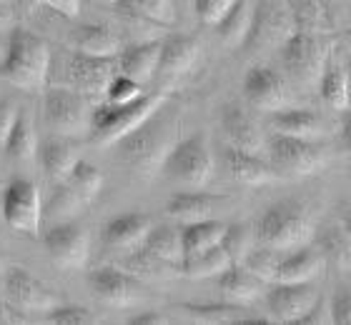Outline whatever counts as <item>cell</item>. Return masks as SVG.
<instances>
[{
  "mask_svg": "<svg viewBox=\"0 0 351 325\" xmlns=\"http://www.w3.org/2000/svg\"><path fill=\"white\" fill-rule=\"evenodd\" d=\"M40 3L53 8L56 13L66 15V18H78V13H81V0H40Z\"/></svg>",
  "mask_w": 351,
  "mask_h": 325,
  "instance_id": "681fc988",
  "label": "cell"
},
{
  "mask_svg": "<svg viewBox=\"0 0 351 325\" xmlns=\"http://www.w3.org/2000/svg\"><path fill=\"white\" fill-rule=\"evenodd\" d=\"M254 238H256V235H254V228H251V225L234 223L226 228V235H223V243H221V246L226 248L234 263H243L246 255L254 250Z\"/></svg>",
  "mask_w": 351,
  "mask_h": 325,
  "instance_id": "60d3db41",
  "label": "cell"
},
{
  "mask_svg": "<svg viewBox=\"0 0 351 325\" xmlns=\"http://www.w3.org/2000/svg\"><path fill=\"white\" fill-rule=\"evenodd\" d=\"M314 238V223L301 200H278L256 223V240L276 250H296Z\"/></svg>",
  "mask_w": 351,
  "mask_h": 325,
  "instance_id": "7a4b0ae2",
  "label": "cell"
},
{
  "mask_svg": "<svg viewBox=\"0 0 351 325\" xmlns=\"http://www.w3.org/2000/svg\"><path fill=\"white\" fill-rule=\"evenodd\" d=\"M331 303V315L337 325H351V285H344L334 293Z\"/></svg>",
  "mask_w": 351,
  "mask_h": 325,
  "instance_id": "bcb514c9",
  "label": "cell"
},
{
  "mask_svg": "<svg viewBox=\"0 0 351 325\" xmlns=\"http://www.w3.org/2000/svg\"><path fill=\"white\" fill-rule=\"evenodd\" d=\"M296 33L291 0H258L254 8V25H251L246 48L251 51H266V48H281L286 38Z\"/></svg>",
  "mask_w": 351,
  "mask_h": 325,
  "instance_id": "9c48e42d",
  "label": "cell"
},
{
  "mask_svg": "<svg viewBox=\"0 0 351 325\" xmlns=\"http://www.w3.org/2000/svg\"><path fill=\"white\" fill-rule=\"evenodd\" d=\"M178 311H183L189 318L198 320V323H213V325H234L241 315V308L231 303H216V305H178Z\"/></svg>",
  "mask_w": 351,
  "mask_h": 325,
  "instance_id": "74e56055",
  "label": "cell"
},
{
  "mask_svg": "<svg viewBox=\"0 0 351 325\" xmlns=\"http://www.w3.org/2000/svg\"><path fill=\"white\" fill-rule=\"evenodd\" d=\"M5 153L8 158L18 160V163H30L38 155V140H36V128L33 120L25 116L18 118L13 133L5 140Z\"/></svg>",
  "mask_w": 351,
  "mask_h": 325,
  "instance_id": "e575fe53",
  "label": "cell"
},
{
  "mask_svg": "<svg viewBox=\"0 0 351 325\" xmlns=\"http://www.w3.org/2000/svg\"><path fill=\"white\" fill-rule=\"evenodd\" d=\"M88 285L93 288L95 298L113 308H131L143 303L146 288L133 273L118 268H95L88 273Z\"/></svg>",
  "mask_w": 351,
  "mask_h": 325,
  "instance_id": "7c38bea8",
  "label": "cell"
},
{
  "mask_svg": "<svg viewBox=\"0 0 351 325\" xmlns=\"http://www.w3.org/2000/svg\"><path fill=\"white\" fill-rule=\"evenodd\" d=\"M228 225L219 218H206V220H196V223H186L181 228L183 233V263L189 258H196V255L211 250V248L221 246L223 243V235H226Z\"/></svg>",
  "mask_w": 351,
  "mask_h": 325,
  "instance_id": "4316f807",
  "label": "cell"
},
{
  "mask_svg": "<svg viewBox=\"0 0 351 325\" xmlns=\"http://www.w3.org/2000/svg\"><path fill=\"white\" fill-rule=\"evenodd\" d=\"M5 51H8V40L0 38V63H3V58H5Z\"/></svg>",
  "mask_w": 351,
  "mask_h": 325,
  "instance_id": "db71d44e",
  "label": "cell"
},
{
  "mask_svg": "<svg viewBox=\"0 0 351 325\" xmlns=\"http://www.w3.org/2000/svg\"><path fill=\"white\" fill-rule=\"evenodd\" d=\"M51 70V48L43 38L15 28L8 38L5 58L0 63V78L23 90H40Z\"/></svg>",
  "mask_w": 351,
  "mask_h": 325,
  "instance_id": "6da1fadb",
  "label": "cell"
},
{
  "mask_svg": "<svg viewBox=\"0 0 351 325\" xmlns=\"http://www.w3.org/2000/svg\"><path fill=\"white\" fill-rule=\"evenodd\" d=\"M166 103V95L161 93H146L141 95L138 101L125 103V105H116V103H103L98 108H93V125L90 133L101 145H113L128 133L151 120V118L161 110Z\"/></svg>",
  "mask_w": 351,
  "mask_h": 325,
  "instance_id": "3957f363",
  "label": "cell"
},
{
  "mask_svg": "<svg viewBox=\"0 0 351 325\" xmlns=\"http://www.w3.org/2000/svg\"><path fill=\"white\" fill-rule=\"evenodd\" d=\"M284 70L301 86L319 83L329 65V45L324 43V36H311L296 30L286 38V43L278 48Z\"/></svg>",
  "mask_w": 351,
  "mask_h": 325,
  "instance_id": "52a82bcc",
  "label": "cell"
},
{
  "mask_svg": "<svg viewBox=\"0 0 351 325\" xmlns=\"http://www.w3.org/2000/svg\"><path fill=\"white\" fill-rule=\"evenodd\" d=\"M0 218H3V200H0Z\"/></svg>",
  "mask_w": 351,
  "mask_h": 325,
  "instance_id": "9f6ffc18",
  "label": "cell"
},
{
  "mask_svg": "<svg viewBox=\"0 0 351 325\" xmlns=\"http://www.w3.org/2000/svg\"><path fill=\"white\" fill-rule=\"evenodd\" d=\"M163 170L171 181L181 183V185L204 188L213 178V153L208 138L204 133H196V135L178 140L171 148L169 158L163 163Z\"/></svg>",
  "mask_w": 351,
  "mask_h": 325,
  "instance_id": "8992f818",
  "label": "cell"
},
{
  "mask_svg": "<svg viewBox=\"0 0 351 325\" xmlns=\"http://www.w3.org/2000/svg\"><path fill=\"white\" fill-rule=\"evenodd\" d=\"M316 233V248L324 253V258L334 263L339 270H351V235L341 218L326 220Z\"/></svg>",
  "mask_w": 351,
  "mask_h": 325,
  "instance_id": "83f0119b",
  "label": "cell"
},
{
  "mask_svg": "<svg viewBox=\"0 0 351 325\" xmlns=\"http://www.w3.org/2000/svg\"><path fill=\"white\" fill-rule=\"evenodd\" d=\"M221 168L231 181L241 183V185H266V183L281 178L276 168L271 166V160L261 158L254 151L236 148V145H226L221 151Z\"/></svg>",
  "mask_w": 351,
  "mask_h": 325,
  "instance_id": "2e32d148",
  "label": "cell"
},
{
  "mask_svg": "<svg viewBox=\"0 0 351 325\" xmlns=\"http://www.w3.org/2000/svg\"><path fill=\"white\" fill-rule=\"evenodd\" d=\"M154 231V220L143 213H125L103 225V243L118 250H136L143 246L148 233Z\"/></svg>",
  "mask_w": 351,
  "mask_h": 325,
  "instance_id": "ac0fdd59",
  "label": "cell"
},
{
  "mask_svg": "<svg viewBox=\"0 0 351 325\" xmlns=\"http://www.w3.org/2000/svg\"><path fill=\"white\" fill-rule=\"evenodd\" d=\"M284 250H276V248H269V246H261V248H254L246 260H243V265L249 268L251 273L261 278L266 285L278 281V265H281V260H284Z\"/></svg>",
  "mask_w": 351,
  "mask_h": 325,
  "instance_id": "d590c367",
  "label": "cell"
},
{
  "mask_svg": "<svg viewBox=\"0 0 351 325\" xmlns=\"http://www.w3.org/2000/svg\"><path fill=\"white\" fill-rule=\"evenodd\" d=\"M221 128H223L228 145H236V148L254 153H261L266 148V140H263L258 123L249 116V110H243L241 105L231 103V105L221 110Z\"/></svg>",
  "mask_w": 351,
  "mask_h": 325,
  "instance_id": "d6986e66",
  "label": "cell"
},
{
  "mask_svg": "<svg viewBox=\"0 0 351 325\" xmlns=\"http://www.w3.org/2000/svg\"><path fill=\"white\" fill-rule=\"evenodd\" d=\"M223 205H226V198H221V195L178 193L169 200L166 213L173 220L186 225V223H196V220H206V218H216V213H221Z\"/></svg>",
  "mask_w": 351,
  "mask_h": 325,
  "instance_id": "cb8c5ba5",
  "label": "cell"
},
{
  "mask_svg": "<svg viewBox=\"0 0 351 325\" xmlns=\"http://www.w3.org/2000/svg\"><path fill=\"white\" fill-rule=\"evenodd\" d=\"M83 205H86V200H83L81 195L75 193L68 183H60L58 190L53 193L51 203H48V216H51L53 220H58V223H66V220H71V218L83 208Z\"/></svg>",
  "mask_w": 351,
  "mask_h": 325,
  "instance_id": "ab89813d",
  "label": "cell"
},
{
  "mask_svg": "<svg viewBox=\"0 0 351 325\" xmlns=\"http://www.w3.org/2000/svg\"><path fill=\"white\" fill-rule=\"evenodd\" d=\"M236 3L239 0H193V8H196V15L201 23H206V25H219Z\"/></svg>",
  "mask_w": 351,
  "mask_h": 325,
  "instance_id": "f6af8a7d",
  "label": "cell"
},
{
  "mask_svg": "<svg viewBox=\"0 0 351 325\" xmlns=\"http://www.w3.org/2000/svg\"><path fill=\"white\" fill-rule=\"evenodd\" d=\"M21 118V110H18V103L10 101V98H0V145H5L8 135L13 133L15 123Z\"/></svg>",
  "mask_w": 351,
  "mask_h": 325,
  "instance_id": "7dc6e473",
  "label": "cell"
},
{
  "mask_svg": "<svg viewBox=\"0 0 351 325\" xmlns=\"http://www.w3.org/2000/svg\"><path fill=\"white\" fill-rule=\"evenodd\" d=\"M45 323H51V325H90L93 323V315H90L86 308L60 303V305H56L53 311H48Z\"/></svg>",
  "mask_w": 351,
  "mask_h": 325,
  "instance_id": "ee69618b",
  "label": "cell"
},
{
  "mask_svg": "<svg viewBox=\"0 0 351 325\" xmlns=\"http://www.w3.org/2000/svg\"><path fill=\"white\" fill-rule=\"evenodd\" d=\"M296 30L311 33V36H326L331 30V15L322 0H291Z\"/></svg>",
  "mask_w": 351,
  "mask_h": 325,
  "instance_id": "d6a6232c",
  "label": "cell"
},
{
  "mask_svg": "<svg viewBox=\"0 0 351 325\" xmlns=\"http://www.w3.org/2000/svg\"><path fill=\"white\" fill-rule=\"evenodd\" d=\"M143 250L151 253L154 258L171 263L176 268H183V233L171 225H154V231L148 233V238L143 240Z\"/></svg>",
  "mask_w": 351,
  "mask_h": 325,
  "instance_id": "f1b7e54d",
  "label": "cell"
},
{
  "mask_svg": "<svg viewBox=\"0 0 351 325\" xmlns=\"http://www.w3.org/2000/svg\"><path fill=\"white\" fill-rule=\"evenodd\" d=\"M154 118L116 143L121 160L143 175H151L156 168H161L173 148L171 145L173 125H169L166 120H154Z\"/></svg>",
  "mask_w": 351,
  "mask_h": 325,
  "instance_id": "277c9868",
  "label": "cell"
},
{
  "mask_svg": "<svg viewBox=\"0 0 351 325\" xmlns=\"http://www.w3.org/2000/svg\"><path fill=\"white\" fill-rule=\"evenodd\" d=\"M349 38H351V28H349Z\"/></svg>",
  "mask_w": 351,
  "mask_h": 325,
  "instance_id": "680465c9",
  "label": "cell"
},
{
  "mask_svg": "<svg viewBox=\"0 0 351 325\" xmlns=\"http://www.w3.org/2000/svg\"><path fill=\"white\" fill-rule=\"evenodd\" d=\"M106 3H118V0H106Z\"/></svg>",
  "mask_w": 351,
  "mask_h": 325,
  "instance_id": "6f0895ef",
  "label": "cell"
},
{
  "mask_svg": "<svg viewBox=\"0 0 351 325\" xmlns=\"http://www.w3.org/2000/svg\"><path fill=\"white\" fill-rule=\"evenodd\" d=\"M339 218H341V223L346 225V231H349V235H351V203H341L339 205Z\"/></svg>",
  "mask_w": 351,
  "mask_h": 325,
  "instance_id": "f5cc1de1",
  "label": "cell"
},
{
  "mask_svg": "<svg viewBox=\"0 0 351 325\" xmlns=\"http://www.w3.org/2000/svg\"><path fill=\"white\" fill-rule=\"evenodd\" d=\"M326 268V258L319 248L301 246L289 250L278 265V281L281 283H308L316 281Z\"/></svg>",
  "mask_w": 351,
  "mask_h": 325,
  "instance_id": "603a6c76",
  "label": "cell"
},
{
  "mask_svg": "<svg viewBox=\"0 0 351 325\" xmlns=\"http://www.w3.org/2000/svg\"><path fill=\"white\" fill-rule=\"evenodd\" d=\"M324 323H334V315H331V303H324L322 298H319L314 308L296 325H324Z\"/></svg>",
  "mask_w": 351,
  "mask_h": 325,
  "instance_id": "c3c4849f",
  "label": "cell"
},
{
  "mask_svg": "<svg viewBox=\"0 0 351 325\" xmlns=\"http://www.w3.org/2000/svg\"><path fill=\"white\" fill-rule=\"evenodd\" d=\"M75 51L98 58H116L121 55V40L106 25H86L75 36Z\"/></svg>",
  "mask_w": 351,
  "mask_h": 325,
  "instance_id": "1f68e13d",
  "label": "cell"
},
{
  "mask_svg": "<svg viewBox=\"0 0 351 325\" xmlns=\"http://www.w3.org/2000/svg\"><path fill=\"white\" fill-rule=\"evenodd\" d=\"M45 123L63 138H81L90 133L93 125V108L81 93L53 88L43 98Z\"/></svg>",
  "mask_w": 351,
  "mask_h": 325,
  "instance_id": "ba28073f",
  "label": "cell"
},
{
  "mask_svg": "<svg viewBox=\"0 0 351 325\" xmlns=\"http://www.w3.org/2000/svg\"><path fill=\"white\" fill-rule=\"evenodd\" d=\"M125 268H128V273H133L136 278H166L171 270H181V268L171 265V263H163V260L154 258V255L146 253L143 248H136V253L125 260Z\"/></svg>",
  "mask_w": 351,
  "mask_h": 325,
  "instance_id": "b9f144b4",
  "label": "cell"
},
{
  "mask_svg": "<svg viewBox=\"0 0 351 325\" xmlns=\"http://www.w3.org/2000/svg\"><path fill=\"white\" fill-rule=\"evenodd\" d=\"M141 95H146L143 86L136 83L133 78H128V75H123V73H118L116 78L110 80L108 90H106V101L116 103V105H125V103L138 101Z\"/></svg>",
  "mask_w": 351,
  "mask_h": 325,
  "instance_id": "7bdbcfd3",
  "label": "cell"
},
{
  "mask_svg": "<svg viewBox=\"0 0 351 325\" xmlns=\"http://www.w3.org/2000/svg\"><path fill=\"white\" fill-rule=\"evenodd\" d=\"M219 288L231 303H254L256 298L266 296V283L251 273L243 263H234L226 273L219 275Z\"/></svg>",
  "mask_w": 351,
  "mask_h": 325,
  "instance_id": "d4e9b609",
  "label": "cell"
},
{
  "mask_svg": "<svg viewBox=\"0 0 351 325\" xmlns=\"http://www.w3.org/2000/svg\"><path fill=\"white\" fill-rule=\"evenodd\" d=\"M66 183L81 195L83 200L90 203V200H95V195L101 193V188H103V173L93 163L78 160L73 168V173H71V178H68Z\"/></svg>",
  "mask_w": 351,
  "mask_h": 325,
  "instance_id": "f35d334b",
  "label": "cell"
},
{
  "mask_svg": "<svg viewBox=\"0 0 351 325\" xmlns=\"http://www.w3.org/2000/svg\"><path fill=\"white\" fill-rule=\"evenodd\" d=\"M68 78L81 93L86 95H106L110 80L116 78V63L113 58H98L75 53L68 63Z\"/></svg>",
  "mask_w": 351,
  "mask_h": 325,
  "instance_id": "e0dca14e",
  "label": "cell"
},
{
  "mask_svg": "<svg viewBox=\"0 0 351 325\" xmlns=\"http://www.w3.org/2000/svg\"><path fill=\"white\" fill-rule=\"evenodd\" d=\"M234 265V260L228 255V250L223 246H216L206 253L196 255V258H189L183 263L181 273L193 278V281H204V278H213V275L226 273L228 268Z\"/></svg>",
  "mask_w": 351,
  "mask_h": 325,
  "instance_id": "836d02e7",
  "label": "cell"
},
{
  "mask_svg": "<svg viewBox=\"0 0 351 325\" xmlns=\"http://www.w3.org/2000/svg\"><path fill=\"white\" fill-rule=\"evenodd\" d=\"M271 166L281 178H306L326 166V151L322 140L291 135H271L266 143Z\"/></svg>",
  "mask_w": 351,
  "mask_h": 325,
  "instance_id": "5b68a950",
  "label": "cell"
},
{
  "mask_svg": "<svg viewBox=\"0 0 351 325\" xmlns=\"http://www.w3.org/2000/svg\"><path fill=\"white\" fill-rule=\"evenodd\" d=\"M339 138H341V148L351 155V108L341 110V125H339Z\"/></svg>",
  "mask_w": 351,
  "mask_h": 325,
  "instance_id": "f907efd6",
  "label": "cell"
},
{
  "mask_svg": "<svg viewBox=\"0 0 351 325\" xmlns=\"http://www.w3.org/2000/svg\"><path fill=\"white\" fill-rule=\"evenodd\" d=\"M45 250L53 258V263H58L60 268H83L88 260V250H90V240L88 233L73 220L66 223H56L51 231L45 233Z\"/></svg>",
  "mask_w": 351,
  "mask_h": 325,
  "instance_id": "9a60e30c",
  "label": "cell"
},
{
  "mask_svg": "<svg viewBox=\"0 0 351 325\" xmlns=\"http://www.w3.org/2000/svg\"><path fill=\"white\" fill-rule=\"evenodd\" d=\"M3 290H5V300L18 308V311H36V313H48L56 305H60V298L56 296V290L38 281L36 275H30L25 268H8L5 281H3Z\"/></svg>",
  "mask_w": 351,
  "mask_h": 325,
  "instance_id": "4fadbf2b",
  "label": "cell"
},
{
  "mask_svg": "<svg viewBox=\"0 0 351 325\" xmlns=\"http://www.w3.org/2000/svg\"><path fill=\"white\" fill-rule=\"evenodd\" d=\"M346 75H349V83H351V58H349V65H346Z\"/></svg>",
  "mask_w": 351,
  "mask_h": 325,
  "instance_id": "11a10c76",
  "label": "cell"
},
{
  "mask_svg": "<svg viewBox=\"0 0 351 325\" xmlns=\"http://www.w3.org/2000/svg\"><path fill=\"white\" fill-rule=\"evenodd\" d=\"M251 25H254V8L249 0H239L216 28H219V38L228 48H241L249 40Z\"/></svg>",
  "mask_w": 351,
  "mask_h": 325,
  "instance_id": "f546056e",
  "label": "cell"
},
{
  "mask_svg": "<svg viewBox=\"0 0 351 325\" xmlns=\"http://www.w3.org/2000/svg\"><path fill=\"white\" fill-rule=\"evenodd\" d=\"M128 323L131 325H166L169 323V318H163L161 313H156V311H148V313L136 315V318H131Z\"/></svg>",
  "mask_w": 351,
  "mask_h": 325,
  "instance_id": "816d5d0a",
  "label": "cell"
},
{
  "mask_svg": "<svg viewBox=\"0 0 351 325\" xmlns=\"http://www.w3.org/2000/svg\"><path fill=\"white\" fill-rule=\"evenodd\" d=\"M116 5H121L128 13L141 15V18H146L151 23H158V25L176 23L173 0H118Z\"/></svg>",
  "mask_w": 351,
  "mask_h": 325,
  "instance_id": "8d00e7d4",
  "label": "cell"
},
{
  "mask_svg": "<svg viewBox=\"0 0 351 325\" xmlns=\"http://www.w3.org/2000/svg\"><path fill=\"white\" fill-rule=\"evenodd\" d=\"M3 220L10 228L28 235H38L40 220H43V203H40V190L33 181L18 178L3 193Z\"/></svg>",
  "mask_w": 351,
  "mask_h": 325,
  "instance_id": "30bf717a",
  "label": "cell"
},
{
  "mask_svg": "<svg viewBox=\"0 0 351 325\" xmlns=\"http://www.w3.org/2000/svg\"><path fill=\"white\" fill-rule=\"evenodd\" d=\"M319 300V288L308 283H271L266 290V305L274 323H299Z\"/></svg>",
  "mask_w": 351,
  "mask_h": 325,
  "instance_id": "8fae6325",
  "label": "cell"
},
{
  "mask_svg": "<svg viewBox=\"0 0 351 325\" xmlns=\"http://www.w3.org/2000/svg\"><path fill=\"white\" fill-rule=\"evenodd\" d=\"M243 95L251 108L266 110V113L291 108V90L286 86V80L269 65H254L246 73Z\"/></svg>",
  "mask_w": 351,
  "mask_h": 325,
  "instance_id": "5bb4252c",
  "label": "cell"
},
{
  "mask_svg": "<svg viewBox=\"0 0 351 325\" xmlns=\"http://www.w3.org/2000/svg\"><path fill=\"white\" fill-rule=\"evenodd\" d=\"M38 160H40V166H43L45 175L51 181L66 183L81 158H78V151H75L73 143H68L63 138H53V140H45L38 148Z\"/></svg>",
  "mask_w": 351,
  "mask_h": 325,
  "instance_id": "484cf974",
  "label": "cell"
},
{
  "mask_svg": "<svg viewBox=\"0 0 351 325\" xmlns=\"http://www.w3.org/2000/svg\"><path fill=\"white\" fill-rule=\"evenodd\" d=\"M319 95L334 110L351 108V83H349V75H346V68L329 60L322 80H319Z\"/></svg>",
  "mask_w": 351,
  "mask_h": 325,
  "instance_id": "4dcf8cb0",
  "label": "cell"
},
{
  "mask_svg": "<svg viewBox=\"0 0 351 325\" xmlns=\"http://www.w3.org/2000/svg\"><path fill=\"white\" fill-rule=\"evenodd\" d=\"M163 40H143L138 45H131L128 51L121 53L118 70L133 78L136 83L146 86L158 75V63H161Z\"/></svg>",
  "mask_w": 351,
  "mask_h": 325,
  "instance_id": "44dd1931",
  "label": "cell"
},
{
  "mask_svg": "<svg viewBox=\"0 0 351 325\" xmlns=\"http://www.w3.org/2000/svg\"><path fill=\"white\" fill-rule=\"evenodd\" d=\"M271 135H291V138H308V140H322L326 133V123L322 118L304 108H284L274 110L269 116Z\"/></svg>",
  "mask_w": 351,
  "mask_h": 325,
  "instance_id": "ffe728a7",
  "label": "cell"
},
{
  "mask_svg": "<svg viewBox=\"0 0 351 325\" xmlns=\"http://www.w3.org/2000/svg\"><path fill=\"white\" fill-rule=\"evenodd\" d=\"M198 40L189 36H171L163 40L161 48V63H158V78L176 80L196 65L198 60Z\"/></svg>",
  "mask_w": 351,
  "mask_h": 325,
  "instance_id": "7402d4cb",
  "label": "cell"
},
{
  "mask_svg": "<svg viewBox=\"0 0 351 325\" xmlns=\"http://www.w3.org/2000/svg\"><path fill=\"white\" fill-rule=\"evenodd\" d=\"M0 3H3V0H0Z\"/></svg>",
  "mask_w": 351,
  "mask_h": 325,
  "instance_id": "91938a15",
  "label": "cell"
}]
</instances>
